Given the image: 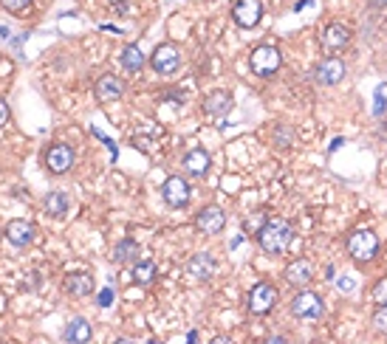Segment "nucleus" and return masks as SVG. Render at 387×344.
<instances>
[{
    "label": "nucleus",
    "instance_id": "f257e3e1",
    "mask_svg": "<svg viewBox=\"0 0 387 344\" xmlns=\"http://www.w3.org/2000/svg\"><path fill=\"white\" fill-rule=\"evenodd\" d=\"M291 240H294V226L283 217L266 220L258 232V243L266 254H283V251L291 246Z\"/></svg>",
    "mask_w": 387,
    "mask_h": 344
},
{
    "label": "nucleus",
    "instance_id": "f03ea898",
    "mask_svg": "<svg viewBox=\"0 0 387 344\" xmlns=\"http://www.w3.org/2000/svg\"><path fill=\"white\" fill-rule=\"evenodd\" d=\"M379 251V237L371 232V228H356V232L348 235V254L356 263H371Z\"/></svg>",
    "mask_w": 387,
    "mask_h": 344
},
{
    "label": "nucleus",
    "instance_id": "7ed1b4c3",
    "mask_svg": "<svg viewBox=\"0 0 387 344\" xmlns=\"http://www.w3.org/2000/svg\"><path fill=\"white\" fill-rule=\"evenodd\" d=\"M291 313H294V319L314 322V319H320V316L325 313V302H323L320 293L300 291V293H294V300H291Z\"/></svg>",
    "mask_w": 387,
    "mask_h": 344
},
{
    "label": "nucleus",
    "instance_id": "20e7f679",
    "mask_svg": "<svg viewBox=\"0 0 387 344\" xmlns=\"http://www.w3.org/2000/svg\"><path fill=\"white\" fill-rule=\"evenodd\" d=\"M280 49L277 45H258V49L252 51V57H249V65H252V71L258 77H275L280 71Z\"/></svg>",
    "mask_w": 387,
    "mask_h": 344
},
{
    "label": "nucleus",
    "instance_id": "39448f33",
    "mask_svg": "<svg viewBox=\"0 0 387 344\" xmlns=\"http://www.w3.org/2000/svg\"><path fill=\"white\" fill-rule=\"evenodd\" d=\"M150 65H153V71L158 77H170L181 68V54H178V49L173 42H164L150 54Z\"/></svg>",
    "mask_w": 387,
    "mask_h": 344
},
{
    "label": "nucleus",
    "instance_id": "423d86ee",
    "mask_svg": "<svg viewBox=\"0 0 387 344\" xmlns=\"http://www.w3.org/2000/svg\"><path fill=\"white\" fill-rule=\"evenodd\" d=\"M277 288L271 285V282H258L252 291H249V302H246V308L252 310L255 316H263V313H269L271 308L277 305Z\"/></svg>",
    "mask_w": 387,
    "mask_h": 344
},
{
    "label": "nucleus",
    "instance_id": "0eeeda50",
    "mask_svg": "<svg viewBox=\"0 0 387 344\" xmlns=\"http://www.w3.org/2000/svg\"><path fill=\"white\" fill-rule=\"evenodd\" d=\"M162 198L170 209H184L190 203V183L178 175H170L164 183H162Z\"/></svg>",
    "mask_w": 387,
    "mask_h": 344
},
{
    "label": "nucleus",
    "instance_id": "6e6552de",
    "mask_svg": "<svg viewBox=\"0 0 387 344\" xmlns=\"http://www.w3.org/2000/svg\"><path fill=\"white\" fill-rule=\"evenodd\" d=\"M345 74H348V68H345L342 59H339V57H325L320 65H316L314 79L320 82V85H325V88H331V85H339V82H342Z\"/></svg>",
    "mask_w": 387,
    "mask_h": 344
},
{
    "label": "nucleus",
    "instance_id": "1a4fd4ad",
    "mask_svg": "<svg viewBox=\"0 0 387 344\" xmlns=\"http://www.w3.org/2000/svg\"><path fill=\"white\" fill-rule=\"evenodd\" d=\"M74 167V150L68 144H54L45 153V170L51 175H65L68 170Z\"/></svg>",
    "mask_w": 387,
    "mask_h": 344
},
{
    "label": "nucleus",
    "instance_id": "9d476101",
    "mask_svg": "<svg viewBox=\"0 0 387 344\" xmlns=\"http://www.w3.org/2000/svg\"><path fill=\"white\" fill-rule=\"evenodd\" d=\"M232 17L240 29H255L263 17V3L260 0H238L232 9Z\"/></svg>",
    "mask_w": 387,
    "mask_h": 344
},
{
    "label": "nucleus",
    "instance_id": "9b49d317",
    "mask_svg": "<svg viewBox=\"0 0 387 344\" xmlns=\"http://www.w3.org/2000/svg\"><path fill=\"white\" fill-rule=\"evenodd\" d=\"M226 226V215L218 206H203V209L195 215V228L201 235H218Z\"/></svg>",
    "mask_w": 387,
    "mask_h": 344
},
{
    "label": "nucleus",
    "instance_id": "f8f14e48",
    "mask_svg": "<svg viewBox=\"0 0 387 344\" xmlns=\"http://www.w3.org/2000/svg\"><path fill=\"white\" fill-rule=\"evenodd\" d=\"M94 94H97L99 102H116V99L125 96V82L119 77H113V74H105V77L97 79Z\"/></svg>",
    "mask_w": 387,
    "mask_h": 344
},
{
    "label": "nucleus",
    "instance_id": "ddd939ff",
    "mask_svg": "<svg viewBox=\"0 0 387 344\" xmlns=\"http://www.w3.org/2000/svg\"><path fill=\"white\" fill-rule=\"evenodd\" d=\"M320 42H323L325 51H342L351 42V31H348V26H342V23H331V26H325Z\"/></svg>",
    "mask_w": 387,
    "mask_h": 344
},
{
    "label": "nucleus",
    "instance_id": "4468645a",
    "mask_svg": "<svg viewBox=\"0 0 387 344\" xmlns=\"http://www.w3.org/2000/svg\"><path fill=\"white\" fill-rule=\"evenodd\" d=\"M187 271H190V277H192V280L207 282L212 274H215V257L207 254V251H201V254H195V257L187 263Z\"/></svg>",
    "mask_w": 387,
    "mask_h": 344
},
{
    "label": "nucleus",
    "instance_id": "2eb2a0df",
    "mask_svg": "<svg viewBox=\"0 0 387 344\" xmlns=\"http://www.w3.org/2000/svg\"><path fill=\"white\" fill-rule=\"evenodd\" d=\"M311 280H314V268H311L308 260H294L286 268V282L294 285V288H305Z\"/></svg>",
    "mask_w": 387,
    "mask_h": 344
},
{
    "label": "nucleus",
    "instance_id": "dca6fc26",
    "mask_svg": "<svg viewBox=\"0 0 387 344\" xmlns=\"http://www.w3.org/2000/svg\"><path fill=\"white\" fill-rule=\"evenodd\" d=\"M3 235H6V240L12 246H29L32 237H34V226L29 220H9Z\"/></svg>",
    "mask_w": 387,
    "mask_h": 344
},
{
    "label": "nucleus",
    "instance_id": "f3484780",
    "mask_svg": "<svg viewBox=\"0 0 387 344\" xmlns=\"http://www.w3.org/2000/svg\"><path fill=\"white\" fill-rule=\"evenodd\" d=\"M210 153L207 150H190L187 155H184V172L187 175H192V178H203L210 172Z\"/></svg>",
    "mask_w": 387,
    "mask_h": 344
},
{
    "label": "nucleus",
    "instance_id": "a211bd4d",
    "mask_svg": "<svg viewBox=\"0 0 387 344\" xmlns=\"http://www.w3.org/2000/svg\"><path fill=\"white\" fill-rule=\"evenodd\" d=\"M42 206H45V212H49L51 217H65L68 209H71V198L57 189V192H49V195H45Z\"/></svg>",
    "mask_w": 387,
    "mask_h": 344
},
{
    "label": "nucleus",
    "instance_id": "6ab92c4d",
    "mask_svg": "<svg viewBox=\"0 0 387 344\" xmlns=\"http://www.w3.org/2000/svg\"><path fill=\"white\" fill-rule=\"evenodd\" d=\"M62 339H65V341H90V325H88V319H82V316L68 319Z\"/></svg>",
    "mask_w": 387,
    "mask_h": 344
},
{
    "label": "nucleus",
    "instance_id": "aec40b11",
    "mask_svg": "<svg viewBox=\"0 0 387 344\" xmlns=\"http://www.w3.org/2000/svg\"><path fill=\"white\" fill-rule=\"evenodd\" d=\"M65 291L71 296H88V293H94V280L85 277V274H68V277H65Z\"/></svg>",
    "mask_w": 387,
    "mask_h": 344
},
{
    "label": "nucleus",
    "instance_id": "412c9836",
    "mask_svg": "<svg viewBox=\"0 0 387 344\" xmlns=\"http://www.w3.org/2000/svg\"><path fill=\"white\" fill-rule=\"evenodd\" d=\"M203 110H207L210 116H221V113L232 110V96L226 94V90H215L212 96L203 99Z\"/></svg>",
    "mask_w": 387,
    "mask_h": 344
},
{
    "label": "nucleus",
    "instance_id": "4be33fe9",
    "mask_svg": "<svg viewBox=\"0 0 387 344\" xmlns=\"http://www.w3.org/2000/svg\"><path fill=\"white\" fill-rule=\"evenodd\" d=\"M139 254H142L139 243L130 240V237L119 240L116 248H113V260H116V263H136V260H139Z\"/></svg>",
    "mask_w": 387,
    "mask_h": 344
},
{
    "label": "nucleus",
    "instance_id": "5701e85b",
    "mask_svg": "<svg viewBox=\"0 0 387 344\" xmlns=\"http://www.w3.org/2000/svg\"><path fill=\"white\" fill-rule=\"evenodd\" d=\"M122 65L127 68V71H142L145 68V54L139 45H125V51H122Z\"/></svg>",
    "mask_w": 387,
    "mask_h": 344
},
{
    "label": "nucleus",
    "instance_id": "b1692460",
    "mask_svg": "<svg viewBox=\"0 0 387 344\" xmlns=\"http://www.w3.org/2000/svg\"><path fill=\"white\" fill-rule=\"evenodd\" d=\"M133 280L139 282V285H150L155 280V265L150 260H136L133 265Z\"/></svg>",
    "mask_w": 387,
    "mask_h": 344
},
{
    "label": "nucleus",
    "instance_id": "393cba45",
    "mask_svg": "<svg viewBox=\"0 0 387 344\" xmlns=\"http://www.w3.org/2000/svg\"><path fill=\"white\" fill-rule=\"evenodd\" d=\"M373 328H376L379 333H387V305H379V308L373 310Z\"/></svg>",
    "mask_w": 387,
    "mask_h": 344
},
{
    "label": "nucleus",
    "instance_id": "a878e982",
    "mask_svg": "<svg viewBox=\"0 0 387 344\" xmlns=\"http://www.w3.org/2000/svg\"><path fill=\"white\" fill-rule=\"evenodd\" d=\"M0 3H3V9L12 12V14H23L32 6V0H0Z\"/></svg>",
    "mask_w": 387,
    "mask_h": 344
},
{
    "label": "nucleus",
    "instance_id": "bb28decb",
    "mask_svg": "<svg viewBox=\"0 0 387 344\" xmlns=\"http://www.w3.org/2000/svg\"><path fill=\"white\" fill-rule=\"evenodd\" d=\"M373 300H376L379 305H387V277H382V280L376 282V288H373Z\"/></svg>",
    "mask_w": 387,
    "mask_h": 344
},
{
    "label": "nucleus",
    "instance_id": "cd10ccee",
    "mask_svg": "<svg viewBox=\"0 0 387 344\" xmlns=\"http://www.w3.org/2000/svg\"><path fill=\"white\" fill-rule=\"evenodd\" d=\"M384 96H387V85H379V90H376V113H384Z\"/></svg>",
    "mask_w": 387,
    "mask_h": 344
},
{
    "label": "nucleus",
    "instance_id": "c85d7f7f",
    "mask_svg": "<svg viewBox=\"0 0 387 344\" xmlns=\"http://www.w3.org/2000/svg\"><path fill=\"white\" fill-rule=\"evenodd\" d=\"M9 124V105L0 99V127H6Z\"/></svg>",
    "mask_w": 387,
    "mask_h": 344
},
{
    "label": "nucleus",
    "instance_id": "c756f323",
    "mask_svg": "<svg viewBox=\"0 0 387 344\" xmlns=\"http://www.w3.org/2000/svg\"><path fill=\"white\" fill-rule=\"evenodd\" d=\"M110 300H113V291H102V293H99V305H102V308H108Z\"/></svg>",
    "mask_w": 387,
    "mask_h": 344
},
{
    "label": "nucleus",
    "instance_id": "7c9ffc66",
    "mask_svg": "<svg viewBox=\"0 0 387 344\" xmlns=\"http://www.w3.org/2000/svg\"><path fill=\"white\" fill-rule=\"evenodd\" d=\"M113 6H119V12H127V0H110Z\"/></svg>",
    "mask_w": 387,
    "mask_h": 344
},
{
    "label": "nucleus",
    "instance_id": "2f4dec72",
    "mask_svg": "<svg viewBox=\"0 0 387 344\" xmlns=\"http://www.w3.org/2000/svg\"><path fill=\"white\" fill-rule=\"evenodd\" d=\"M266 341H269V344H275V341H277V344H280V341H286V339H283V336H269V339H266Z\"/></svg>",
    "mask_w": 387,
    "mask_h": 344
}]
</instances>
